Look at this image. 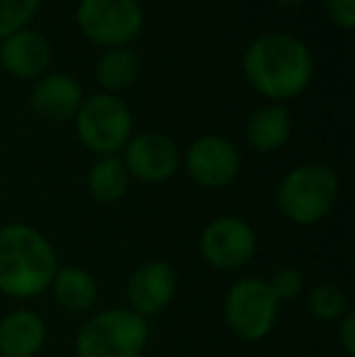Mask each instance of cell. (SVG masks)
<instances>
[{
	"mask_svg": "<svg viewBox=\"0 0 355 357\" xmlns=\"http://www.w3.org/2000/svg\"><path fill=\"white\" fill-rule=\"evenodd\" d=\"M246 80L270 102L299 98L314 78L309 47L287 32H268L253 39L243 54Z\"/></svg>",
	"mask_w": 355,
	"mask_h": 357,
	"instance_id": "6da1fadb",
	"label": "cell"
},
{
	"mask_svg": "<svg viewBox=\"0 0 355 357\" xmlns=\"http://www.w3.org/2000/svg\"><path fill=\"white\" fill-rule=\"evenodd\" d=\"M59 270L49 238L27 224L0 229V291L13 299H34L52 287Z\"/></svg>",
	"mask_w": 355,
	"mask_h": 357,
	"instance_id": "7a4b0ae2",
	"label": "cell"
},
{
	"mask_svg": "<svg viewBox=\"0 0 355 357\" xmlns=\"http://www.w3.org/2000/svg\"><path fill=\"white\" fill-rule=\"evenodd\" d=\"M341 183L326 163H302L292 168L275 190V204L287 221L314 226L331 214Z\"/></svg>",
	"mask_w": 355,
	"mask_h": 357,
	"instance_id": "3957f363",
	"label": "cell"
},
{
	"mask_svg": "<svg viewBox=\"0 0 355 357\" xmlns=\"http://www.w3.org/2000/svg\"><path fill=\"white\" fill-rule=\"evenodd\" d=\"M149 324L132 309H105L90 316L76 333L78 357H142Z\"/></svg>",
	"mask_w": 355,
	"mask_h": 357,
	"instance_id": "277c9868",
	"label": "cell"
},
{
	"mask_svg": "<svg viewBox=\"0 0 355 357\" xmlns=\"http://www.w3.org/2000/svg\"><path fill=\"white\" fill-rule=\"evenodd\" d=\"M73 122L81 144L98 155H117L134 132L129 105L109 93H98L83 100Z\"/></svg>",
	"mask_w": 355,
	"mask_h": 357,
	"instance_id": "5b68a950",
	"label": "cell"
},
{
	"mask_svg": "<svg viewBox=\"0 0 355 357\" xmlns=\"http://www.w3.org/2000/svg\"><path fill=\"white\" fill-rule=\"evenodd\" d=\"M280 304L270 294L266 280H236L224 294V321L239 340L258 343L278 324Z\"/></svg>",
	"mask_w": 355,
	"mask_h": 357,
	"instance_id": "8992f818",
	"label": "cell"
},
{
	"mask_svg": "<svg viewBox=\"0 0 355 357\" xmlns=\"http://www.w3.org/2000/svg\"><path fill=\"white\" fill-rule=\"evenodd\" d=\"M76 24L93 44L129 47L142 34L144 13L139 0H81Z\"/></svg>",
	"mask_w": 355,
	"mask_h": 357,
	"instance_id": "52a82bcc",
	"label": "cell"
},
{
	"mask_svg": "<svg viewBox=\"0 0 355 357\" xmlns=\"http://www.w3.org/2000/svg\"><path fill=\"white\" fill-rule=\"evenodd\" d=\"M258 238L253 226L241 216H219L204 226L199 236V253L222 273H234L253 260Z\"/></svg>",
	"mask_w": 355,
	"mask_h": 357,
	"instance_id": "ba28073f",
	"label": "cell"
},
{
	"mask_svg": "<svg viewBox=\"0 0 355 357\" xmlns=\"http://www.w3.org/2000/svg\"><path fill=\"white\" fill-rule=\"evenodd\" d=\"M241 155L232 139L207 134L190 144L185 151V173L192 183L207 190H222L239 178Z\"/></svg>",
	"mask_w": 355,
	"mask_h": 357,
	"instance_id": "9c48e42d",
	"label": "cell"
},
{
	"mask_svg": "<svg viewBox=\"0 0 355 357\" xmlns=\"http://www.w3.org/2000/svg\"><path fill=\"white\" fill-rule=\"evenodd\" d=\"M124 168L129 178L146 185L171 180L180 168V151L171 137L161 132H144L124 146Z\"/></svg>",
	"mask_w": 355,
	"mask_h": 357,
	"instance_id": "30bf717a",
	"label": "cell"
},
{
	"mask_svg": "<svg viewBox=\"0 0 355 357\" xmlns=\"http://www.w3.org/2000/svg\"><path fill=\"white\" fill-rule=\"evenodd\" d=\"M178 291V273L166 260H146L127 280V299L134 314L156 316L171 306Z\"/></svg>",
	"mask_w": 355,
	"mask_h": 357,
	"instance_id": "8fae6325",
	"label": "cell"
},
{
	"mask_svg": "<svg viewBox=\"0 0 355 357\" xmlns=\"http://www.w3.org/2000/svg\"><path fill=\"white\" fill-rule=\"evenodd\" d=\"M52 63V47L34 29H20L0 44V66L20 80H39Z\"/></svg>",
	"mask_w": 355,
	"mask_h": 357,
	"instance_id": "7c38bea8",
	"label": "cell"
},
{
	"mask_svg": "<svg viewBox=\"0 0 355 357\" xmlns=\"http://www.w3.org/2000/svg\"><path fill=\"white\" fill-rule=\"evenodd\" d=\"M29 105L44 119L66 122L73 119L83 105V88L68 73H49L37 80L29 93Z\"/></svg>",
	"mask_w": 355,
	"mask_h": 357,
	"instance_id": "4fadbf2b",
	"label": "cell"
},
{
	"mask_svg": "<svg viewBox=\"0 0 355 357\" xmlns=\"http://www.w3.org/2000/svg\"><path fill=\"white\" fill-rule=\"evenodd\" d=\"M47 343V324L32 309H15L0 319V357H34Z\"/></svg>",
	"mask_w": 355,
	"mask_h": 357,
	"instance_id": "5bb4252c",
	"label": "cell"
},
{
	"mask_svg": "<svg viewBox=\"0 0 355 357\" xmlns=\"http://www.w3.org/2000/svg\"><path fill=\"white\" fill-rule=\"evenodd\" d=\"M292 134V114L285 105L268 102L253 109L246 122V139L261 153H273L282 149Z\"/></svg>",
	"mask_w": 355,
	"mask_h": 357,
	"instance_id": "9a60e30c",
	"label": "cell"
},
{
	"mask_svg": "<svg viewBox=\"0 0 355 357\" xmlns=\"http://www.w3.org/2000/svg\"><path fill=\"white\" fill-rule=\"evenodd\" d=\"M52 291L56 299L59 309L66 314H86L98 301V282L95 278L83 268L68 265L59 268L52 280Z\"/></svg>",
	"mask_w": 355,
	"mask_h": 357,
	"instance_id": "2e32d148",
	"label": "cell"
},
{
	"mask_svg": "<svg viewBox=\"0 0 355 357\" xmlns=\"http://www.w3.org/2000/svg\"><path fill=\"white\" fill-rule=\"evenodd\" d=\"M129 183L132 178H129L122 158L117 155H100L88 173V190L95 202L100 204L119 202L127 195Z\"/></svg>",
	"mask_w": 355,
	"mask_h": 357,
	"instance_id": "e0dca14e",
	"label": "cell"
},
{
	"mask_svg": "<svg viewBox=\"0 0 355 357\" xmlns=\"http://www.w3.org/2000/svg\"><path fill=\"white\" fill-rule=\"evenodd\" d=\"M139 68H142V61H139V54L132 47H114L107 49L98 59L95 80L100 83V88L107 90L109 95H114L119 90L129 88L137 80Z\"/></svg>",
	"mask_w": 355,
	"mask_h": 357,
	"instance_id": "ac0fdd59",
	"label": "cell"
},
{
	"mask_svg": "<svg viewBox=\"0 0 355 357\" xmlns=\"http://www.w3.org/2000/svg\"><path fill=\"white\" fill-rule=\"evenodd\" d=\"M307 311L312 319L322 321V324H338V321L351 311V306H348V294L341 287H336L331 282H322L309 289Z\"/></svg>",
	"mask_w": 355,
	"mask_h": 357,
	"instance_id": "d6986e66",
	"label": "cell"
},
{
	"mask_svg": "<svg viewBox=\"0 0 355 357\" xmlns=\"http://www.w3.org/2000/svg\"><path fill=\"white\" fill-rule=\"evenodd\" d=\"M39 10V0H0V39L27 29Z\"/></svg>",
	"mask_w": 355,
	"mask_h": 357,
	"instance_id": "ffe728a7",
	"label": "cell"
},
{
	"mask_svg": "<svg viewBox=\"0 0 355 357\" xmlns=\"http://www.w3.org/2000/svg\"><path fill=\"white\" fill-rule=\"evenodd\" d=\"M270 294L275 296V301L278 304H282V301H292L294 296L302 294L304 289V275L302 270L292 268V265H282V268L273 270V275L266 280Z\"/></svg>",
	"mask_w": 355,
	"mask_h": 357,
	"instance_id": "44dd1931",
	"label": "cell"
},
{
	"mask_svg": "<svg viewBox=\"0 0 355 357\" xmlns=\"http://www.w3.org/2000/svg\"><path fill=\"white\" fill-rule=\"evenodd\" d=\"M328 20L341 29H353L355 24V0H324Z\"/></svg>",
	"mask_w": 355,
	"mask_h": 357,
	"instance_id": "7402d4cb",
	"label": "cell"
},
{
	"mask_svg": "<svg viewBox=\"0 0 355 357\" xmlns=\"http://www.w3.org/2000/svg\"><path fill=\"white\" fill-rule=\"evenodd\" d=\"M336 326H338V340H341L343 350H346L348 357H353L355 355V314L348 311Z\"/></svg>",
	"mask_w": 355,
	"mask_h": 357,
	"instance_id": "603a6c76",
	"label": "cell"
},
{
	"mask_svg": "<svg viewBox=\"0 0 355 357\" xmlns=\"http://www.w3.org/2000/svg\"><path fill=\"white\" fill-rule=\"evenodd\" d=\"M278 5H282V8H294V5H302L304 0H275Z\"/></svg>",
	"mask_w": 355,
	"mask_h": 357,
	"instance_id": "cb8c5ba5",
	"label": "cell"
},
{
	"mask_svg": "<svg viewBox=\"0 0 355 357\" xmlns=\"http://www.w3.org/2000/svg\"><path fill=\"white\" fill-rule=\"evenodd\" d=\"M219 3H229V0H219Z\"/></svg>",
	"mask_w": 355,
	"mask_h": 357,
	"instance_id": "d4e9b609",
	"label": "cell"
}]
</instances>
